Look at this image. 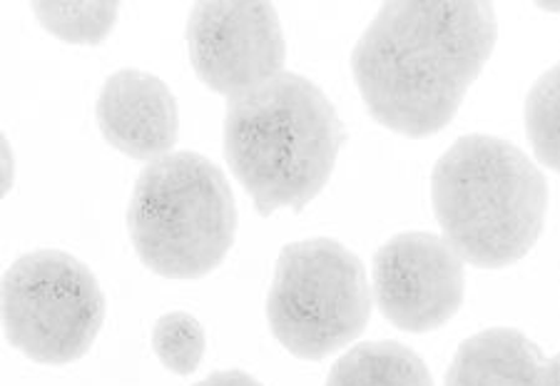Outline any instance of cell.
<instances>
[{"instance_id":"obj_15","label":"cell","mask_w":560,"mask_h":386,"mask_svg":"<svg viewBox=\"0 0 560 386\" xmlns=\"http://www.w3.org/2000/svg\"><path fill=\"white\" fill-rule=\"evenodd\" d=\"M15 183V155L5 134H0V195H8Z\"/></svg>"},{"instance_id":"obj_14","label":"cell","mask_w":560,"mask_h":386,"mask_svg":"<svg viewBox=\"0 0 560 386\" xmlns=\"http://www.w3.org/2000/svg\"><path fill=\"white\" fill-rule=\"evenodd\" d=\"M207 337L189 312H167L152 327V349L167 372L189 376L200 370Z\"/></svg>"},{"instance_id":"obj_8","label":"cell","mask_w":560,"mask_h":386,"mask_svg":"<svg viewBox=\"0 0 560 386\" xmlns=\"http://www.w3.org/2000/svg\"><path fill=\"white\" fill-rule=\"evenodd\" d=\"M372 290L396 329L427 335L448 325L464 304L466 262L444 235L401 232L374 255Z\"/></svg>"},{"instance_id":"obj_16","label":"cell","mask_w":560,"mask_h":386,"mask_svg":"<svg viewBox=\"0 0 560 386\" xmlns=\"http://www.w3.org/2000/svg\"><path fill=\"white\" fill-rule=\"evenodd\" d=\"M195 386H265L257 382L255 376L240 370H224V372H214L207 376V379L197 382Z\"/></svg>"},{"instance_id":"obj_2","label":"cell","mask_w":560,"mask_h":386,"mask_svg":"<svg viewBox=\"0 0 560 386\" xmlns=\"http://www.w3.org/2000/svg\"><path fill=\"white\" fill-rule=\"evenodd\" d=\"M345 145V125L324 90L284 73L228 101L224 160L261 218L302 212L324 187Z\"/></svg>"},{"instance_id":"obj_5","label":"cell","mask_w":560,"mask_h":386,"mask_svg":"<svg viewBox=\"0 0 560 386\" xmlns=\"http://www.w3.org/2000/svg\"><path fill=\"white\" fill-rule=\"evenodd\" d=\"M374 290L361 259L329 237L287 245L267 297V321L289 354L319 362L366 329Z\"/></svg>"},{"instance_id":"obj_10","label":"cell","mask_w":560,"mask_h":386,"mask_svg":"<svg viewBox=\"0 0 560 386\" xmlns=\"http://www.w3.org/2000/svg\"><path fill=\"white\" fill-rule=\"evenodd\" d=\"M546 370L548 359L526 335L493 327L458 347L446 386H548Z\"/></svg>"},{"instance_id":"obj_12","label":"cell","mask_w":560,"mask_h":386,"mask_svg":"<svg viewBox=\"0 0 560 386\" xmlns=\"http://www.w3.org/2000/svg\"><path fill=\"white\" fill-rule=\"evenodd\" d=\"M31 8L43 31L70 45H101L120 17V3L115 0H93V3L38 0Z\"/></svg>"},{"instance_id":"obj_7","label":"cell","mask_w":560,"mask_h":386,"mask_svg":"<svg viewBox=\"0 0 560 386\" xmlns=\"http://www.w3.org/2000/svg\"><path fill=\"white\" fill-rule=\"evenodd\" d=\"M187 50L195 75L234 101L284 73L287 40L272 3L205 0L187 17Z\"/></svg>"},{"instance_id":"obj_1","label":"cell","mask_w":560,"mask_h":386,"mask_svg":"<svg viewBox=\"0 0 560 386\" xmlns=\"http://www.w3.org/2000/svg\"><path fill=\"white\" fill-rule=\"evenodd\" d=\"M495 40L491 3L396 0L382 5L354 45L351 75L382 128L431 138L456 118Z\"/></svg>"},{"instance_id":"obj_6","label":"cell","mask_w":560,"mask_h":386,"mask_svg":"<svg viewBox=\"0 0 560 386\" xmlns=\"http://www.w3.org/2000/svg\"><path fill=\"white\" fill-rule=\"evenodd\" d=\"M105 325V294L85 262L60 249H35L3 274V329L33 362L83 359Z\"/></svg>"},{"instance_id":"obj_4","label":"cell","mask_w":560,"mask_h":386,"mask_svg":"<svg viewBox=\"0 0 560 386\" xmlns=\"http://www.w3.org/2000/svg\"><path fill=\"white\" fill-rule=\"evenodd\" d=\"M128 232L140 262L167 280H202L237 237V202L210 157L175 150L138 175Z\"/></svg>"},{"instance_id":"obj_9","label":"cell","mask_w":560,"mask_h":386,"mask_svg":"<svg viewBox=\"0 0 560 386\" xmlns=\"http://www.w3.org/2000/svg\"><path fill=\"white\" fill-rule=\"evenodd\" d=\"M95 118L107 145L130 160L155 163L175 152L179 110L165 80L138 68L117 70L105 80Z\"/></svg>"},{"instance_id":"obj_17","label":"cell","mask_w":560,"mask_h":386,"mask_svg":"<svg viewBox=\"0 0 560 386\" xmlns=\"http://www.w3.org/2000/svg\"><path fill=\"white\" fill-rule=\"evenodd\" d=\"M546 376H548V386H560V354L548 359Z\"/></svg>"},{"instance_id":"obj_18","label":"cell","mask_w":560,"mask_h":386,"mask_svg":"<svg viewBox=\"0 0 560 386\" xmlns=\"http://www.w3.org/2000/svg\"><path fill=\"white\" fill-rule=\"evenodd\" d=\"M536 8H540V11H548V13H560V3H536Z\"/></svg>"},{"instance_id":"obj_13","label":"cell","mask_w":560,"mask_h":386,"mask_svg":"<svg viewBox=\"0 0 560 386\" xmlns=\"http://www.w3.org/2000/svg\"><path fill=\"white\" fill-rule=\"evenodd\" d=\"M526 134L538 163L560 175V62L528 90Z\"/></svg>"},{"instance_id":"obj_3","label":"cell","mask_w":560,"mask_h":386,"mask_svg":"<svg viewBox=\"0 0 560 386\" xmlns=\"http://www.w3.org/2000/svg\"><path fill=\"white\" fill-rule=\"evenodd\" d=\"M441 235L466 265L521 262L544 235L548 185L521 148L493 134H464L431 173Z\"/></svg>"},{"instance_id":"obj_11","label":"cell","mask_w":560,"mask_h":386,"mask_svg":"<svg viewBox=\"0 0 560 386\" xmlns=\"http://www.w3.org/2000/svg\"><path fill=\"white\" fill-rule=\"evenodd\" d=\"M327 386H433L423 359L399 342L351 347L331 366Z\"/></svg>"}]
</instances>
